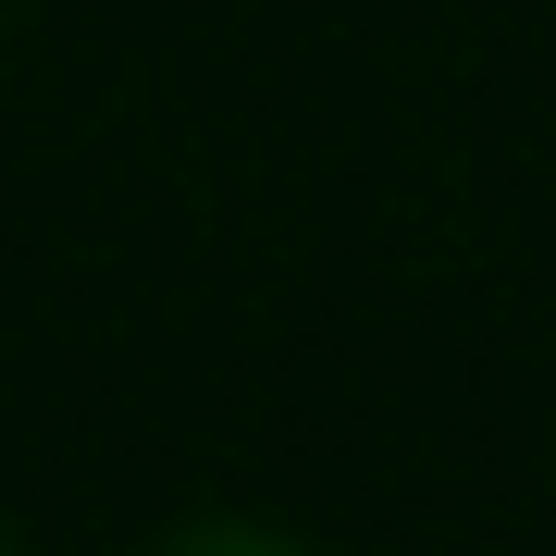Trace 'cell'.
<instances>
[{
  "label": "cell",
  "instance_id": "3",
  "mask_svg": "<svg viewBox=\"0 0 556 556\" xmlns=\"http://www.w3.org/2000/svg\"><path fill=\"white\" fill-rule=\"evenodd\" d=\"M0 38H13V0H0Z\"/></svg>",
  "mask_w": 556,
  "mask_h": 556
},
{
  "label": "cell",
  "instance_id": "2",
  "mask_svg": "<svg viewBox=\"0 0 556 556\" xmlns=\"http://www.w3.org/2000/svg\"><path fill=\"white\" fill-rule=\"evenodd\" d=\"M0 556H38V544H25V532H13V519H0Z\"/></svg>",
  "mask_w": 556,
  "mask_h": 556
},
{
  "label": "cell",
  "instance_id": "1",
  "mask_svg": "<svg viewBox=\"0 0 556 556\" xmlns=\"http://www.w3.org/2000/svg\"><path fill=\"white\" fill-rule=\"evenodd\" d=\"M149 556H321V544L285 532V519H260V507H199V519H174Z\"/></svg>",
  "mask_w": 556,
  "mask_h": 556
}]
</instances>
